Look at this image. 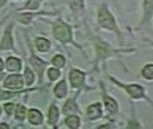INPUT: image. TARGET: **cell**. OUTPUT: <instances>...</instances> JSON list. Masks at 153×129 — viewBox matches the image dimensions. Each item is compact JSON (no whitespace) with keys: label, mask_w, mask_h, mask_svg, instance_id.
I'll return each mask as SVG.
<instances>
[{"label":"cell","mask_w":153,"mask_h":129,"mask_svg":"<svg viewBox=\"0 0 153 129\" xmlns=\"http://www.w3.org/2000/svg\"><path fill=\"white\" fill-rule=\"evenodd\" d=\"M104 101H105V106H107V110L109 111L111 114H114L117 111V103L116 101H113L112 98L109 97H104Z\"/></svg>","instance_id":"12"},{"label":"cell","mask_w":153,"mask_h":129,"mask_svg":"<svg viewBox=\"0 0 153 129\" xmlns=\"http://www.w3.org/2000/svg\"><path fill=\"white\" fill-rule=\"evenodd\" d=\"M48 76H49V79L50 80H57L59 76H61V74H59V71L57 70V68H49V71H48Z\"/></svg>","instance_id":"22"},{"label":"cell","mask_w":153,"mask_h":129,"mask_svg":"<svg viewBox=\"0 0 153 129\" xmlns=\"http://www.w3.org/2000/svg\"><path fill=\"white\" fill-rule=\"evenodd\" d=\"M3 68H4V64H3V61H1V59H0V71H1Z\"/></svg>","instance_id":"29"},{"label":"cell","mask_w":153,"mask_h":129,"mask_svg":"<svg viewBox=\"0 0 153 129\" xmlns=\"http://www.w3.org/2000/svg\"><path fill=\"white\" fill-rule=\"evenodd\" d=\"M25 116H26V109H25L23 106H18L17 107V111H16V118L18 120H22V119H25Z\"/></svg>","instance_id":"20"},{"label":"cell","mask_w":153,"mask_h":129,"mask_svg":"<svg viewBox=\"0 0 153 129\" xmlns=\"http://www.w3.org/2000/svg\"><path fill=\"white\" fill-rule=\"evenodd\" d=\"M65 63H66V59H65V57H62L61 54H58V56H56V57L53 58V64L54 66H57V67H63L65 66Z\"/></svg>","instance_id":"19"},{"label":"cell","mask_w":153,"mask_h":129,"mask_svg":"<svg viewBox=\"0 0 153 129\" xmlns=\"http://www.w3.org/2000/svg\"><path fill=\"white\" fill-rule=\"evenodd\" d=\"M14 105H13V103H7V105H5V111H7V114H12V112H13V111H14Z\"/></svg>","instance_id":"25"},{"label":"cell","mask_w":153,"mask_h":129,"mask_svg":"<svg viewBox=\"0 0 153 129\" xmlns=\"http://www.w3.org/2000/svg\"><path fill=\"white\" fill-rule=\"evenodd\" d=\"M143 76L148 80H153V64H147L143 68Z\"/></svg>","instance_id":"17"},{"label":"cell","mask_w":153,"mask_h":129,"mask_svg":"<svg viewBox=\"0 0 153 129\" xmlns=\"http://www.w3.org/2000/svg\"><path fill=\"white\" fill-rule=\"evenodd\" d=\"M13 43H12V35H10V28H8V31L4 36L3 41H1V49H9L12 48Z\"/></svg>","instance_id":"11"},{"label":"cell","mask_w":153,"mask_h":129,"mask_svg":"<svg viewBox=\"0 0 153 129\" xmlns=\"http://www.w3.org/2000/svg\"><path fill=\"white\" fill-rule=\"evenodd\" d=\"M25 76H26V83L27 85H31L35 80V76H33V72L30 70V68H26V72H25Z\"/></svg>","instance_id":"21"},{"label":"cell","mask_w":153,"mask_h":129,"mask_svg":"<svg viewBox=\"0 0 153 129\" xmlns=\"http://www.w3.org/2000/svg\"><path fill=\"white\" fill-rule=\"evenodd\" d=\"M71 8L74 10H80L82 8V0H71Z\"/></svg>","instance_id":"23"},{"label":"cell","mask_w":153,"mask_h":129,"mask_svg":"<svg viewBox=\"0 0 153 129\" xmlns=\"http://www.w3.org/2000/svg\"><path fill=\"white\" fill-rule=\"evenodd\" d=\"M54 35H56V38L59 41H63V43L70 41L71 40V28L66 23L59 22L56 25V27H54Z\"/></svg>","instance_id":"1"},{"label":"cell","mask_w":153,"mask_h":129,"mask_svg":"<svg viewBox=\"0 0 153 129\" xmlns=\"http://www.w3.org/2000/svg\"><path fill=\"white\" fill-rule=\"evenodd\" d=\"M0 128H3V129H8V128H9V127H8V125H7V124H1V125H0Z\"/></svg>","instance_id":"28"},{"label":"cell","mask_w":153,"mask_h":129,"mask_svg":"<svg viewBox=\"0 0 153 129\" xmlns=\"http://www.w3.org/2000/svg\"><path fill=\"white\" fill-rule=\"evenodd\" d=\"M1 76H3V75H1V74H0V79H1Z\"/></svg>","instance_id":"31"},{"label":"cell","mask_w":153,"mask_h":129,"mask_svg":"<svg viewBox=\"0 0 153 129\" xmlns=\"http://www.w3.org/2000/svg\"><path fill=\"white\" fill-rule=\"evenodd\" d=\"M102 115V106L99 103H94L88 109V116L90 119H98Z\"/></svg>","instance_id":"6"},{"label":"cell","mask_w":153,"mask_h":129,"mask_svg":"<svg viewBox=\"0 0 153 129\" xmlns=\"http://www.w3.org/2000/svg\"><path fill=\"white\" fill-rule=\"evenodd\" d=\"M39 4H40V0H30L26 7L28 9H36V8L39 7Z\"/></svg>","instance_id":"24"},{"label":"cell","mask_w":153,"mask_h":129,"mask_svg":"<svg viewBox=\"0 0 153 129\" xmlns=\"http://www.w3.org/2000/svg\"><path fill=\"white\" fill-rule=\"evenodd\" d=\"M58 118H59L58 109L56 106H52V107H50V110H49V123L50 124H56Z\"/></svg>","instance_id":"14"},{"label":"cell","mask_w":153,"mask_h":129,"mask_svg":"<svg viewBox=\"0 0 153 129\" xmlns=\"http://www.w3.org/2000/svg\"><path fill=\"white\" fill-rule=\"evenodd\" d=\"M66 124L70 128H79V125H80V119L76 115H71V116H68V118L66 119Z\"/></svg>","instance_id":"15"},{"label":"cell","mask_w":153,"mask_h":129,"mask_svg":"<svg viewBox=\"0 0 153 129\" xmlns=\"http://www.w3.org/2000/svg\"><path fill=\"white\" fill-rule=\"evenodd\" d=\"M32 64L35 66L36 68H37V72L40 74V76L42 75V70H44V62L42 61H40V59H37L36 57H32Z\"/></svg>","instance_id":"18"},{"label":"cell","mask_w":153,"mask_h":129,"mask_svg":"<svg viewBox=\"0 0 153 129\" xmlns=\"http://www.w3.org/2000/svg\"><path fill=\"white\" fill-rule=\"evenodd\" d=\"M4 85L10 89H21L23 87V80L21 75H10L5 79V84Z\"/></svg>","instance_id":"3"},{"label":"cell","mask_w":153,"mask_h":129,"mask_svg":"<svg viewBox=\"0 0 153 129\" xmlns=\"http://www.w3.org/2000/svg\"><path fill=\"white\" fill-rule=\"evenodd\" d=\"M144 12H146V18H149L153 14V0H146L144 2Z\"/></svg>","instance_id":"16"},{"label":"cell","mask_w":153,"mask_h":129,"mask_svg":"<svg viewBox=\"0 0 153 129\" xmlns=\"http://www.w3.org/2000/svg\"><path fill=\"white\" fill-rule=\"evenodd\" d=\"M126 90L133 98H142V97H144V89L138 84L129 85V87H126Z\"/></svg>","instance_id":"5"},{"label":"cell","mask_w":153,"mask_h":129,"mask_svg":"<svg viewBox=\"0 0 153 129\" xmlns=\"http://www.w3.org/2000/svg\"><path fill=\"white\" fill-rule=\"evenodd\" d=\"M70 80H71V84L74 85L75 88L81 87L82 83H84V74L81 71H79V70H71Z\"/></svg>","instance_id":"4"},{"label":"cell","mask_w":153,"mask_h":129,"mask_svg":"<svg viewBox=\"0 0 153 129\" xmlns=\"http://www.w3.org/2000/svg\"><path fill=\"white\" fill-rule=\"evenodd\" d=\"M12 96H13L12 93H5V92H4V93H0V100H5V98H9V97H12Z\"/></svg>","instance_id":"27"},{"label":"cell","mask_w":153,"mask_h":129,"mask_svg":"<svg viewBox=\"0 0 153 129\" xmlns=\"http://www.w3.org/2000/svg\"><path fill=\"white\" fill-rule=\"evenodd\" d=\"M21 20H22L23 23H28L30 20H31V14H25V16H21Z\"/></svg>","instance_id":"26"},{"label":"cell","mask_w":153,"mask_h":129,"mask_svg":"<svg viewBox=\"0 0 153 129\" xmlns=\"http://www.w3.org/2000/svg\"><path fill=\"white\" fill-rule=\"evenodd\" d=\"M36 46L40 52H46L50 48V43L46 39H37L36 40Z\"/></svg>","instance_id":"13"},{"label":"cell","mask_w":153,"mask_h":129,"mask_svg":"<svg viewBox=\"0 0 153 129\" xmlns=\"http://www.w3.org/2000/svg\"><path fill=\"white\" fill-rule=\"evenodd\" d=\"M4 3H5V0H0V5H3Z\"/></svg>","instance_id":"30"},{"label":"cell","mask_w":153,"mask_h":129,"mask_svg":"<svg viewBox=\"0 0 153 129\" xmlns=\"http://www.w3.org/2000/svg\"><path fill=\"white\" fill-rule=\"evenodd\" d=\"M7 68L9 71H18L21 68V61L18 58L9 57L7 59Z\"/></svg>","instance_id":"8"},{"label":"cell","mask_w":153,"mask_h":129,"mask_svg":"<svg viewBox=\"0 0 153 129\" xmlns=\"http://www.w3.org/2000/svg\"><path fill=\"white\" fill-rule=\"evenodd\" d=\"M0 114H1V109H0Z\"/></svg>","instance_id":"32"},{"label":"cell","mask_w":153,"mask_h":129,"mask_svg":"<svg viewBox=\"0 0 153 129\" xmlns=\"http://www.w3.org/2000/svg\"><path fill=\"white\" fill-rule=\"evenodd\" d=\"M28 120L33 125H37V124H40L42 122V114L37 110H31L28 112Z\"/></svg>","instance_id":"7"},{"label":"cell","mask_w":153,"mask_h":129,"mask_svg":"<svg viewBox=\"0 0 153 129\" xmlns=\"http://www.w3.org/2000/svg\"><path fill=\"white\" fill-rule=\"evenodd\" d=\"M99 23L100 26H103L105 28H109V30H117L116 28V23H114V20L112 14L109 13L105 8L103 7L99 12Z\"/></svg>","instance_id":"2"},{"label":"cell","mask_w":153,"mask_h":129,"mask_svg":"<svg viewBox=\"0 0 153 129\" xmlns=\"http://www.w3.org/2000/svg\"><path fill=\"white\" fill-rule=\"evenodd\" d=\"M76 111H77V107H76V103L75 101H67V103L65 105V109H63V112H65L66 115H72V114H75Z\"/></svg>","instance_id":"10"},{"label":"cell","mask_w":153,"mask_h":129,"mask_svg":"<svg viewBox=\"0 0 153 129\" xmlns=\"http://www.w3.org/2000/svg\"><path fill=\"white\" fill-rule=\"evenodd\" d=\"M54 93H56V96L59 97V98H62V97H65L66 94H67V87H66V83L65 81H61L56 88H54Z\"/></svg>","instance_id":"9"}]
</instances>
